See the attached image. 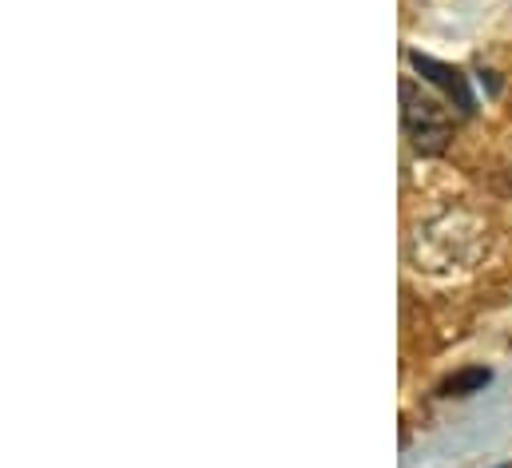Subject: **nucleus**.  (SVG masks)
Returning <instances> with one entry per match:
<instances>
[{"instance_id":"obj_1","label":"nucleus","mask_w":512,"mask_h":468,"mask_svg":"<svg viewBox=\"0 0 512 468\" xmlns=\"http://www.w3.org/2000/svg\"><path fill=\"white\" fill-rule=\"evenodd\" d=\"M413 262L417 270H429V274H449V270H469L485 258L489 250V223L473 211H461V207H449L433 219H425L417 231H413Z\"/></svg>"},{"instance_id":"obj_2","label":"nucleus","mask_w":512,"mask_h":468,"mask_svg":"<svg viewBox=\"0 0 512 468\" xmlns=\"http://www.w3.org/2000/svg\"><path fill=\"white\" fill-rule=\"evenodd\" d=\"M401 131L421 155H441L453 143V116L429 88L401 80Z\"/></svg>"},{"instance_id":"obj_3","label":"nucleus","mask_w":512,"mask_h":468,"mask_svg":"<svg viewBox=\"0 0 512 468\" xmlns=\"http://www.w3.org/2000/svg\"><path fill=\"white\" fill-rule=\"evenodd\" d=\"M413 60V68L429 80V84H437L441 92H445V100H453L457 104V112H473L477 108V100H473V92H469V80H465V72L461 68H449V64H441V60H433V56H421V52H413L409 56Z\"/></svg>"},{"instance_id":"obj_4","label":"nucleus","mask_w":512,"mask_h":468,"mask_svg":"<svg viewBox=\"0 0 512 468\" xmlns=\"http://www.w3.org/2000/svg\"><path fill=\"white\" fill-rule=\"evenodd\" d=\"M481 385H489V369H473V373L453 377V381H449V393H453V397H465V393H473V389H481Z\"/></svg>"}]
</instances>
